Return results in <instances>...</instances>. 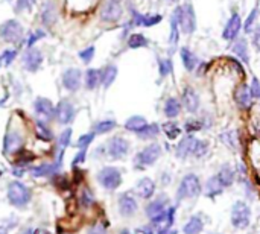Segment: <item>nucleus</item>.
<instances>
[{
	"label": "nucleus",
	"mask_w": 260,
	"mask_h": 234,
	"mask_svg": "<svg viewBox=\"0 0 260 234\" xmlns=\"http://www.w3.org/2000/svg\"><path fill=\"white\" fill-rule=\"evenodd\" d=\"M178 9V23L180 29L186 35H192L197 30V12L190 2H186L183 6H177Z\"/></svg>",
	"instance_id": "f257e3e1"
},
{
	"label": "nucleus",
	"mask_w": 260,
	"mask_h": 234,
	"mask_svg": "<svg viewBox=\"0 0 260 234\" xmlns=\"http://www.w3.org/2000/svg\"><path fill=\"white\" fill-rule=\"evenodd\" d=\"M200 193H201V181H200L198 175H195V174L184 175V178L181 180L178 190H177V199L183 201V199H189V198H197Z\"/></svg>",
	"instance_id": "f03ea898"
},
{
	"label": "nucleus",
	"mask_w": 260,
	"mask_h": 234,
	"mask_svg": "<svg viewBox=\"0 0 260 234\" xmlns=\"http://www.w3.org/2000/svg\"><path fill=\"white\" fill-rule=\"evenodd\" d=\"M160 157H161V146L158 143H151L134 157V166L137 169L152 166Z\"/></svg>",
	"instance_id": "7ed1b4c3"
},
{
	"label": "nucleus",
	"mask_w": 260,
	"mask_h": 234,
	"mask_svg": "<svg viewBox=\"0 0 260 234\" xmlns=\"http://www.w3.org/2000/svg\"><path fill=\"white\" fill-rule=\"evenodd\" d=\"M8 199L15 207H24L30 201V192L23 183L12 181L8 186Z\"/></svg>",
	"instance_id": "20e7f679"
},
{
	"label": "nucleus",
	"mask_w": 260,
	"mask_h": 234,
	"mask_svg": "<svg viewBox=\"0 0 260 234\" xmlns=\"http://www.w3.org/2000/svg\"><path fill=\"white\" fill-rule=\"evenodd\" d=\"M251 221V210L244 201H238L232 207V224L238 230H245Z\"/></svg>",
	"instance_id": "39448f33"
},
{
	"label": "nucleus",
	"mask_w": 260,
	"mask_h": 234,
	"mask_svg": "<svg viewBox=\"0 0 260 234\" xmlns=\"http://www.w3.org/2000/svg\"><path fill=\"white\" fill-rule=\"evenodd\" d=\"M168 196H160L158 199L149 203V206L146 207V216L151 219V222L161 224L163 221H166V213H168Z\"/></svg>",
	"instance_id": "423d86ee"
},
{
	"label": "nucleus",
	"mask_w": 260,
	"mask_h": 234,
	"mask_svg": "<svg viewBox=\"0 0 260 234\" xmlns=\"http://www.w3.org/2000/svg\"><path fill=\"white\" fill-rule=\"evenodd\" d=\"M98 180H99V183H101V186L104 189H107V190H116L122 184V174L116 168H104L99 172Z\"/></svg>",
	"instance_id": "0eeeda50"
},
{
	"label": "nucleus",
	"mask_w": 260,
	"mask_h": 234,
	"mask_svg": "<svg viewBox=\"0 0 260 234\" xmlns=\"http://www.w3.org/2000/svg\"><path fill=\"white\" fill-rule=\"evenodd\" d=\"M242 24H244V20L241 17V14L235 9L232 12V15L229 17L225 26H224V30H222V38L225 41H233L239 37V34L242 32Z\"/></svg>",
	"instance_id": "6e6552de"
},
{
	"label": "nucleus",
	"mask_w": 260,
	"mask_h": 234,
	"mask_svg": "<svg viewBox=\"0 0 260 234\" xmlns=\"http://www.w3.org/2000/svg\"><path fill=\"white\" fill-rule=\"evenodd\" d=\"M181 105L183 108L190 113V114H195L200 111V107H201V99H200V93L192 87V85H186L183 93H181Z\"/></svg>",
	"instance_id": "1a4fd4ad"
},
{
	"label": "nucleus",
	"mask_w": 260,
	"mask_h": 234,
	"mask_svg": "<svg viewBox=\"0 0 260 234\" xmlns=\"http://www.w3.org/2000/svg\"><path fill=\"white\" fill-rule=\"evenodd\" d=\"M0 37L8 43H18L23 37V27L17 20H6L0 24Z\"/></svg>",
	"instance_id": "9d476101"
},
{
	"label": "nucleus",
	"mask_w": 260,
	"mask_h": 234,
	"mask_svg": "<svg viewBox=\"0 0 260 234\" xmlns=\"http://www.w3.org/2000/svg\"><path fill=\"white\" fill-rule=\"evenodd\" d=\"M122 14H123V9H122L120 0H105L101 9V20L107 23H114L120 20Z\"/></svg>",
	"instance_id": "9b49d317"
},
{
	"label": "nucleus",
	"mask_w": 260,
	"mask_h": 234,
	"mask_svg": "<svg viewBox=\"0 0 260 234\" xmlns=\"http://www.w3.org/2000/svg\"><path fill=\"white\" fill-rule=\"evenodd\" d=\"M253 101H254V97H253L250 84H247V82L239 84L236 87V90H235V102H236V105L241 110L247 111V110H250L253 107Z\"/></svg>",
	"instance_id": "f8f14e48"
},
{
	"label": "nucleus",
	"mask_w": 260,
	"mask_h": 234,
	"mask_svg": "<svg viewBox=\"0 0 260 234\" xmlns=\"http://www.w3.org/2000/svg\"><path fill=\"white\" fill-rule=\"evenodd\" d=\"M34 110H35L37 117L41 122H47V120H52L55 117V107L46 97H38L34 104Z\"/></svg>",
	"instance_id": "ddd939ff"
},
{
	"label": "nucleus",
	"mask_w": 260,
	"mask_h": 234,
	"mask_svg": "<svg viewBox=\"0 0 260 234\" xmlns=\"http://www.w3.org/2000/svg\"><path fill=\"white\" fill-rule=\"evenodd\" d=\"M197 137L193 134H187L184 136L178 145H177V149H175V155L181 160H186L189 157H193V151H195V145H197Z\"/></svg>",
	"instance_id": "4468645a"
},
{
	"label": "nucleus",
	"mask_w": 260,
	"mask_h": 234,
	"mask_svg": "<svg viewBox=\"0 0 260 234\" xmlns=\"http://www.w3.org/2000/svg\"><path fill=\"white\" fill-rule=\"evenodd\" d=\"M129 151V143L123 137H113L108 142V155L114 160L126 157Z\"/></svg>",
	"instance_id": "2eb2a0df"
},
{
	"label": "nucleus",
	"mask_w": 260,
	"mask_h": 234,
	"mask_svg": "<svg viewBox=\"0 0 260 234\" xmlns=\"http://www.w3.org/2000/svg\"><path fill=\"white\" fill-rule=\"evenodd\" d=\"M82 82V73L79 69H67L62 73V85L69 91H78Z\"/></svg>",
	"instance_id": "dca6fc26"
},
{
	"label": "nucleus",
	"mask_w": 260,
	"mask_h": 234,
	"mask_svg": "<svg viewBox=\"0 0 260 234\" xmlns=\"http://www.w3.org/2000/svg\"><path fill=\"white\" fill-rule=\"evenodd\" d=\"M55 117L59 123L69 125L75 117V107L69 101H61L55 108Z\"/></svg>",
	"instance_id": "f3484780"
},
{
	"label": "nucleus",
	"mask_w": 260,
	"mask_h": 234,
	"mask_svg": "<svg viewBox=\"0 0 260 234\" xmlns=\"http://www.w3.org/2000/svg\"><path fill=\"white\" fill-rule=\"evenodd\" d=\"M233 53L238 56V59L244 64H250L251 58H250V47H248V41L244 37H238L236 40H233V46H232Z\"/></svg>",
	"instance_id": "a211bd4d"
},
{
	"label": "nucleus",
	"mask_w": 260,
	"mask_h": 234,
	"mask_svg": "<svg viewBox=\"0 0 260 234\" xmlns=\"http://www.w3.org/2000/svg\"><path fill=\"white\" fill-rule=\"evenodd\" d=\"M137 207H139L137 201L129 192L120 195V198H119V212H120L122 216H125V218L133 216L137 212Z\"/></svg>",
	"instance_id": "6ab92c4d"
},
{
	"label": "nucleus",
	"mask_w": 260,
	"mask_h": 234,
	"mask_svg": "<svg viewBox=\"0 0 260 234\" xmlns=\"http://www.w3.org/2000/svg\"><path fill=\"white\" fill-rule=\"evenodd\" d=\"M41 62H43V53L38 49L30 47L23 56V65L29 72H37L41 67Z\"/></svg>",
	"instance_id": "aec40b11"
},
{
	"label": "nucleus",
	"mask_w": 260,
	"mask_h": 234,
	"mask_svg": "<svg viewBox=\"0 0 260 234\" xmlns=\"http://www.w3.org/2000/svg\"><path fill=\"white\" fill-rule=\"evenodd\" d=\"M58 11L53 0H44L41 5V21L44 26H52L56 21Z\"/></svg>",
	"instance_id": "412c9836"
},
{
	"label": "nucleus",
	"mask_w": 260,
	"mask_h": 234,
	"mask_svg": "<svg viewBox=\"0 0 260 234\" xmlns=\"http://www.w3.org/2000/svg\"><path fill=\"white\" fill-rule=\"evenodd\" d=\"M180 56H181V62H183V65H184V69L187 72H195V69L201 62V59L186 46L180 49Z\"/></svg>",
	"instance_id": "4be33fe9"
},
{
	"label": "nucleus",
	"mask_w": 260,
	"mask_h": 234,
	"mask_svg": "<svg viewBox=\"0 0 260 234\" xmlns=\"http://www.w3.org/2000/svg\"><path fill=\"white\" fill-rule=\"evenodd\" d=\"M181 110H183V105H181V101L180 99H177L174 96H171V97L166 99L165 107H163V113H165V116L168 119L172 120V119L178 117L180 113H181Z\"/></svg>",
	"instance_id": "5701e85b"
},
{
	"label": "nucleus",
	"mask_w": 260,
	"mask_h": 234,
	"mask_svg": "<svg viewBox=\"0 0 260 234\" xmlns=\"http://www.w3.org/2000/svg\"><path fill=\"white\" fill-rule=\"evenodd\" d=\"M21 145H23V139L17 131L8 132L5 137V154H11V152L14 154L17 151H20Z\"/></svg>",
	"instance_id": "b1692460"
},
{
	"label": "nucleus",
	"mask_w": 260,
	"mask_h": 234,
	"mask_svg": "<svg viewBox=\"0 0 260 234\" xmlns=\"http://www.w3.org/2000/svg\"><path fill=\"white\" fill-rule=\"evenodd\" d=\"M180 35H181V29H180V23H178V9L175 8L171 14V34H169V44L172 47H177L180 43Z\"/></svg>",
	"instance_id": "393cba45"
},
{
	"label": "nucleus",
	"mask_w": 260,
	"mask_h": 234,
	"mask_svg": "<svg viewBox=\"0 0 260 234\" xmlns=\"http://www.w3.org/2000/svg\"><path fill=\"white\" fill-rule=\"evenodd\" d=\"M136 190H137V193L140 195V198L149 199V198H152V195L155 193V183H154L151 178H142V180L137 183Z\"/></svg>",
	"instance_id": "a878e982"
},
{
	"label": "nucleus",
	"mask_w": 260,
	"mask_h": 234,
	"mask_svg": "<svg viewBox=\"0 0 260 234\" xmlns=\"http://www.w3.org/2000/svg\"><path fill=\"white\" fill-rule=\"evenodd\" d=\"M216 177H218V180L221 181V184L227 189V187H230V186L235 183V180H236V172H235V169H233L230 164H224V166L218 171Z\"/></svg>",
	"instance_id": "bb28decb"
},
{
	"label": "nucleus",
	"mask_w": 260,
	"mask_h": 234,
	"mask_svg": "<svg viewBox=\"0 0 260 234\" xmlns=\"http://www.w3.org/2000/svg\"><path fill=\"white\" fill-rule=\"evenodd\" d=\"M259 15H260V8H259V3H257V5L251 9V12L247 15V18L244 20V24H242V30H244L247 35H251V34H253L254 27L257 26Z\"/></svg>",
	"instance_id": "cd10ccee"
},
{
	"label": "nucleus",
	"mask_w": 260,
	"mask_h": 234,
	"mask_svg": "<svg viewBox=\"0 0 260 234\" xmlns=\"http://www.w3.org/2000/svg\"><path fill=\"white\" fill-rule=\"evenodd\" d=\"M62 166V160H56V163L53 164H41V166H37L30 171V174L34 177H46V175H52L55 174L59 168Z\"/></svg>",
	"instance_id": "c85d7f7f"
},
{
	"label": "nucleus",
	"mask_w": 260,
	"mask_h": 234,
	"mask_svg": "<svg viewBox=\"0 0 260 234\" xmlns=\"http://www.w3.org/2000/svg\"><path fill=\"white\" fill-rule=\"evenodd\" d=\"M224 189H225V187L221 184V181L218 180L216 175L210 177V178L207 180V183H206V195H207L209 198H215V196L221 195V193L224 192Z\"/></svg>",
	"instance_id": "c756f323"
},
{
	"label": "nucleus",
	"mask_w": 260,
	"mask_h": 234,
	"mask_svg": "<svg viewBox=\"0 0 260 234\" xmlns=\"http://www.w3.org/2000/svg\"><path fill=\"white\" fill-rule=\"evenodd\" d=\"M102 82V72L98 69H88L85 73V87L88 90L96 88Z\"/></svg>",
	"instance_id": "7c9ffc66"
},
{
	"label": "nucleus",
	"mask_w": 260,
	"mask_h": 234,
	"mask_svg": "<svg viewBox=\"0 0 260 234\" xmlns=\"http://www.w3.org/2000/svg\"><path fill=\"white\" fill-rule=\"evenodd\" d=\"M148 125V122H146V119L145 117H142V116H133V117H129L126 122H125V128L128 129V131H131V132H140L145 126Z\"/></svg>",
	"instance_id": "2f4dec72"
},
{
	"label": "nucleus",
	"mask_w": 260,
	"mask_h": 234,
	"mask_svg": "<svg viewBox=\"0 0 260 234\" xmlns=\"http://www.w3.org/2000/svg\"><path fill=\"white\" fill-rule=\"evenodd\" d=\"M204 228V222L200 216H192L183 228L184 234H200Z\"/></svg>",
	"instance_id": "473e14b6"
},
{
	"label": "nucleus",
	"mask_w": 260,
	"mask_h": 234,
	"mask_svg": "<svg viewBox=\"0 0 260 234\" xmlns=\"http://www.w3.org/2000/svg\"><path fill=\"white\" fill-rule=\"evenodd\" d=\"M148 44H149L148 38H146L143 34H139V32H136V34H131V35H129V38H128V47H129V49L148 47Z\"/></svg>",
	"instance_id": "72a5a7b5"
},
{
	"label": "nucleus",
	"mask_w": 260,
	"mask_h": 234,
	"mask_svg": "<svg viewBox=\"0 0 260 234\" xmlns=\"http://www.w3.org/2000/svg\"><path fill=\"white\" fill-rule=\"evenodd\" d=\"M160 134V126L157 123H148L140 132H137V136L142 139V140H151V139H155L157 136Z\"/></svg>",
	"instance_id": "f704fd0d"
},
{
	"label": "nucleus",
	"mask_w": 260,
	"mask_h": 234,
	"mask_svg": "<svg viewBox=\"0 0 260 234\" xmlns=\"http://www.w3.org/2000/svg\"><path fill=\"white\" fill-rule=\"evenodd\" d=\"M116 76H117V67L116 65H108L104 69L102 72V85L105 88H108L114 81H116Z\"/></svg>",
	"instance_id": "c9c22d12"
},
{
	"label": "nucleus",
	"mask_w": 260,
	"mask_h": 234,
	"mask_svg": "<svg viewBox=\"0 0 260 234\" xmlns=\"http://www.w3.org/2000/svg\"><path fill=\"white\" fill-rule=\"evenodd\" d=\"M158 73L160 78H166L174 72V62L171 58H158Z\"/></svg>",
	"instance_id": "e433bc0d"
},
{
	"label": "nucleus",
	"mask_w": 260,
	"mask_h": 234,
	"mask_svg": "<svg viewBox=\"0 0 260 234\" xmlns=\"http://www.w3.org/2000/svg\"><path fill=\"white\" fill-rule=\"evenodd\" d=\"M161 128H163V132L168 136L169 140H175L181 134V128L175 122H166Z\"/></svg>",
	"instance_id": "4c0bfd02"
},
{
	"label": "nucleus",
	"mask_w": 260,
	"mask_h": 234,
	"mask_svg": "<svg viewBox=\"0 0 260 234\" xmlns=\"http://www.w3.org/2000/svg\"><path fill=\"white\" fill-rule=\"evenodd\" d=\"M35 134H37V137H38V139H41V140H46V142L52 140V131H50V129L46 126V123H44V122H41V120H38V122H37Z\"/></svg>",
	"instance_id": "58836bf2"
},
{
	"label": "nucleus",
	"mask_w": 260,
	"mask_h": 234,
	"mask_svg": "<svg viewBox=\"0 0 260 234\" xmlns=\"http://www.w3.org/2000/svg\"><path fill=\"white\" fill-rule=\"evenodd\" d=\"M221 142L224 145H227L229 148L232 149H236L238 148V134L236 131H225L221 134Z\"/></svg>",
	"instance_id": "ea45409f"
},
{
	"label": "nucleus",
	"mask_w": 260,
	"mask_h": 234,
	"mask_svg": "<svg viewBox=\"0 0 260 234\" xmlns=\"http://www.w3.org/2000/svg\"><path fill=\"white\" fill-rule=\"evenodd\" d=\"M201 129H204V123H203L201 117H200V119H189V120L184 123V131H186L187 134H192V132L201 131Z\"/></svg>",
	"instance_id": "a19ab883"
},
{
	"label": "nucleus",
	"mask_w": 260,
	"mask_h": 234,
	"mask_svg": "<svg viewBox=\"0 0 260 234\" xmlns=\"http://www.w3.org/2000/svg\"><path fill=\"white\" fill-rule=\"evenodd\" d=\"M114 128H116V122L113 119H107V120H102V122L96 123L94 132L96 134H105V132H110Z\"/></svg>",
	"instance_id": "79ce46f5"
},
{
	"label": "nucleus",
	"mask_w": 260,
	"mask_h": 234,
	"mask_svg": "<svg viewBox=\"0 0 260 234\" xmlns=\"http://www.w3.org/2000/svg\"><path fill=\"white\" fill-rule=\"evenodd\" d=\"M209 152V143L206 140H197V145H195V151H193V157L195 158H203L206 157Z\"/></svg>",
	"instance_id": "37998d69"
},
{
	"label": "nucleus",
	"mask_w": 260,
	"mask_h": 234,
	"mask_svg": "<svg viewBox=\"0 0 260 234\" xmlns=\"http://www.w3.org/2000/svg\"><path fill=\"white\" fill-rule=\"evenodd\" d=\"M70 137H72V129H64L62 132H61V136H59V139H58V145H59V149H66L69 145H70Z\"/></svg>",
	"instance_id": "c03bdc74"
},
{
	"label": "nucleus",
	"mask_w": 260,
	"mask_h": 234,
	"mask_svg": "<svg viewBox=\"0 0 260 234\" xmlns=\"http://www.w3.org/2000/svg\"><path fill=\"white\" fill-rule=\"evenodd\" d=\"M93 139H94V134H93V132L84 134V136H81L79 140L76 142V146L81 148V149H87V146L93 142Z\"/></svg>",
	"instance_id": "a18cd8bd"
},
{
	"label": "nucleus",
	"mask_w": 260,
	"mask_h": 234,
	"mask_svg": "<svg viewBox=\"0 0 260 234\" xmlns=\"http://www.w3.org/2000/svg\"><path fill=\"white\" fill-rule=\"evenodd\" d=\"M93 56H94V47L93 46H90V47H87V49H84V50L79 52V58L85 64H88L93 59Z\"/></svg>",
	"instance_id": "49530a36"
},
{
	"label": "nucleus",
	"mask_w": 260,
	"mask_h": 234,
	"mask_svg": "<svg viewBox=\"0 0 260 234\" xmlns=\"http://www.w3.org/2000/svg\"><path fill=\"white\" fill-rule=\"evenodd\" d=\"M250 88H251V93H253V97L254 99H259L260 101V79L253 76L251 79V84H250Z\"/></svg>",
	"instance_id": "de8ad7c7"
},
{
	"label": "nucleus",
	"mask_w": 260,
	"mask_h": 234,
	"mask_svg": "<svg viewBox=\"0 0 260 234\" xmlns=\"http://www.w3.org/2000/svg\"><path fill=\"white\" fill-rule=\"evenodd\" d=\"M43 37H44V32L43 30H34V32H30V35L27 38V47H32L35 44V41L41 40Z\"/></svg>",
	"instance_id": "09e8293b"
},
{
	"label": "nucleus",
	"mask_w": 260,
	"mask_h": 234,
	"mask_svg": "<svg viewBox=\"0 0 260 234\" xmlns=\"http://www.w3.org/2000/svg\"><path fill=\"white\" fill-rule=\"evenodd\" d=\"M34 5H35V0H17V11L20 12V11H23V9H27V11H30L32 8H34Z\"/></svg>",
	"instance_id": "8fccbe9b"
},
{
	"label": "nucleus",
	"mask_w": 260,
	"mask_h": 234,
	"mask_svg": "<svg viewBox=\"0 0 260 234\" xmlns=\"http://www.w3.org/2000/svg\"><path fill=\"white\" fill-rule=\"evenodd\" d=\"M34 160V155L30 152H20V157L17 158V166H23V164H27L29 161Z\"/></svg>",
	"instance_id": "3c124183"
},
{
	"label": "nucleus",
	"mask_w": 260,
	"mask_h": 234,
	"mask_svg": "<svg viewBox=\"0 0 260 234\" xmlns=\"http://www.w3.org/2000/svg\"><path fill=\"white\" fill-rule=\"evenodd\" d=\"M251 41H253V46L256 47V50L260 52V24L257 23V26L254 27L253 34H251Z\"/></svg>",
	"instance_id": "603ef678"
},
{
	"label": "nucleus",
	"mask_w": 260,
	"mask_h": 234,
	"mask_svg": "<svg viewBox=\"0 0 260 234\" xmlns=\"http://www.w3.org/2000/svg\"><path fill=\"white\" fill-rule=\"evenodd\" d=\"M81 203H82V206H85V207H90V206L94 203V201H93V195H91V192H90L88 189H85V190L82 192Z\"/></svg>",
	"instance_id": "864d4df0"
},
{
	"label": "nucleus",
	"mask_w": 260,
	"mask_h": 234,
	"mask_svg": "<svg viewBox=\"0 0 260 234\" xmlns=\"http://www.w3.org/2000/svg\"><path fill=\"white\" fill-rule=\"evenodd\" d=\"M15 55H17V52H15V50H11V49H9V50H5V52H3V55H2V61H3L6 65H9V64L14 61Z\"/></svg>",
	"instance_id": "5fc2aeb1"
},
{
	"label": "nucleus",
	"mask_w": 260,
	"mask_h": 234,
	"mask_svg": "<svg viewBox=\"0 0 260 234\" xmlns=\"http://www.w3.org/2000/svg\"><path fill=\"white\" fill-rule=\"evenodd\" d=\"M87 234H107V228L102 224H94L88 228Z\"/></svg>",
	"instance_id": "6e6d98bb"
},
{
	"label": "nucleus",
	"mask_w": 260,
	"mask_h": 234,
	"mask_svg": "<svg viewBox=\"0 0 260 234\" xmlns=\"http://www.w3.org/2000/svg\"><path fill=\"white\" fill-rule=\"evenodd\" d=\"M85 157H87V149H82V151H79L78 154H76V157H75V160H73V166H78V164H82V163H85Z\"/></svg>",
	"instance_id": "4d7b16f0"
},
{
	"label": "nucleus",
	"mask_w": 260,
	"mask_h": 234,
	"mask_svg": "<svg viewBox=\"0 0 260 234\" xmlns=\"http://www.w3.org/2000/svg\"><path fill=\"white\" fill-rule=\"evenodd\" d=\"M158 234H177V231L175 230H171V228H165V230H161V231H158Z\"/></svg>",
	"instance_id": "13d9d810"
},
{
	"label": "nucleus",
	"mask_w": 260,
	"mask_h": 234,
	"mask_svg": "<svg viewBox=\"0 0 260 234\" xmlns=\"http://www.w3.org/2000/svg\"><path fill=\"white\" fill-rule=\"evenodd\" d=\"M34 234H50L49 231H46V230H35Z\"/></svg>",
	"instance_id": "bf43d9fd"
},
{
	"label": "nucleus",
	"mask_w": 260,
	"mask_h": 234,
	"mask_svg": "<svg viewBox=\"0 0 260 234\" xmlns=\"http://www.w3.org/2000/svg\"><path fill=\"white\" fill-rule=\"evenodd\" d=\"M142 234H154V233H152V230L146 228V230H142Z\"/></svg>",
	"instance_id": "052dcab7"
},
{
	"label": "nucleus",
	"mask_w": 260,
	"mask_h": 234,
	"mask_svg": "<svg viewBox=\"0 0 260 234\" xmlns=\"http://www.w3.org/2000/svg\"><path fill=\"white\" fill-rule=\"evenodd\" d=\"M21 234H34V231L32 230H26V231H23Z\"/></svg>",
	"instance_id": "680f3d73"
},
{
	"label": "nucleus",
	"mask_w": 260,
	"mask_h": 234,
	"mask_svg": "<svg viewBox=\"0 0 260 234\" xmlns=\"http://www.w3.org/2000/svg\"><path fill=\"white\" fill-rule=\"evenodd\" d=\"M166 2H169V3H177L178 0H166Z\"/></svg>",
	"instance_id": "e2e57ef3"
},
{
	"label": "nucleus",
	"mask_w": 260,
	"mask_h": 234,
	"mask_svg": "<svg viewBox=\"0 0 260 234\" xmlns=\"http://www.w3.org/2000/svg\"><path fill=\"white\" fill-rule=\"evenodd\" d=\"M0 64H2V56H0Z\"/></svg>",
	"instance_id": "0e129e2a"
},
{
	"label": "nucleus",
	"mask_w": 260,
	"mask_h": 234,
	"mask_svg": "<svg viewBox=\"0 0 260 234\" xmlns=\"http://www.w3.org/2000/svg\"><path fill=\"white\" fill-rule=\"evenodd\" d=\"M8 2H11V0H8Z\"/></svg>",
	"instance_id": "69168bd1"
}]
</instances>
